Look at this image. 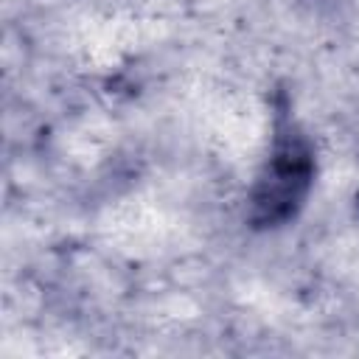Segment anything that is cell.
I'll list each match as a JSON object with an SVG mask.
<instances>
[{
    "mask_svg": "<svg viewBox=\"0 0 359 359\" xmlns=\"http://www.w3.org/2000/svg\"><path fill=\"white\" fill-rule=\"evenodd\" d=\"M314 180V154L306 137L292 126H278L275 146L252 191V222L275 227L294 216Z\"/></svg>",
    "mask_w": 359,
    "mask_h": 359,
    "instance_id": "1",
    "label": "cell"
}]
</instances>
